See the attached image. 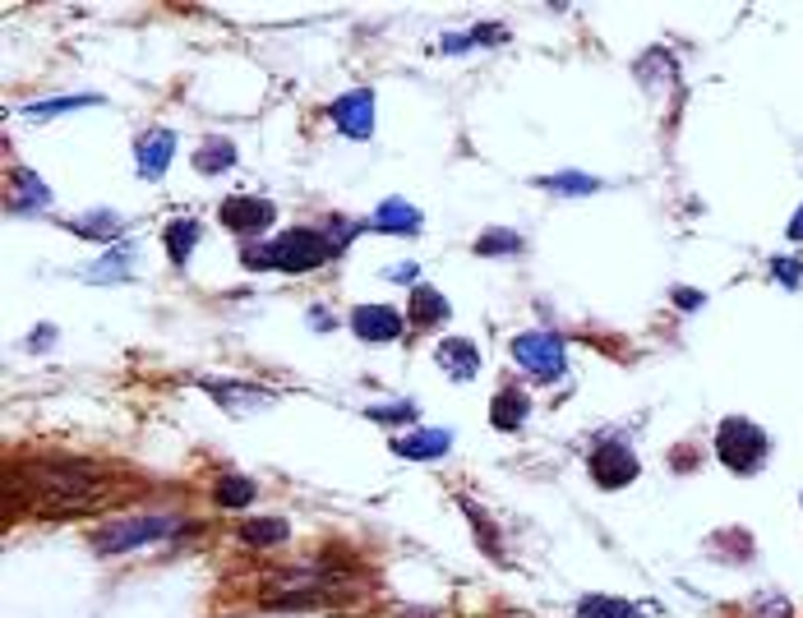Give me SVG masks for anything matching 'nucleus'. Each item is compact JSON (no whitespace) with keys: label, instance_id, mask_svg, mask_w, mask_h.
<instances>
[{"label":"nucleus","instance_id":"nucleus-1","mask_svg":"<svg viewBox=\"0 0 803 618\" xmlns=\"http://www.w3.org/2000/svg\"><path fill=\"white\" fill-rule=\"evenodd\" d=\"M120 494L125 485H116L107 466L84 457H33V462H14L5 476L10 512H33V517H84V512H102Z\"/></svg>","mask_w":803,"mask_h":618},{"label":"nucleus","instance_id":"nucleus-2","mask_svg":"<svg viewBox=\"0 0 803 618\" xmlns=\"http://www.w3.org/2000/svg\"><path fill=\"white\" fill-rule=\"evenodd\" d=\"M767 434L762 429H753L748 420H725L720 425V462L730 466V471H739V476H753L757 466L767 462Z\"/></svg>","mask_w":803,"mask_h":618},{"label":"nucleus","instance_id":"nucleus-3","mask_svg":"<svg viewBox=\"0 0 803 618\" xmlns=\"http://www.w3.org/2000/svg\"><path fill=\"white\" fill-rule=\"evenodd\" d=\"M176 531V517H125V522L107 526V531L97 535V549L102 554H125V549L134 545H148V540H157V535Z\"/></svg>","mask_w":803,"mask_h":618},{"label":"nucleus","instance_id":"nucleus-4","mask_svg":"<svg viewBox=\"0 0 803 618\" xmlns=\"http://www.w3.org/2000/svg\"><path fill=\"white\" fill-rule=\"evenodd\" d=\"M591 476H596V485L619 489L637 476V457L624 448V443H605V448L591 457Z\"/></svg>","mask_w":803,"mask_h":618},{"label":"nucleus","instance_id":"nucleus-5","mask_svg":"<svg viewBox=\"0 0 803 618\" xmlns=\"http://www.w3.org/2000/svg\"><path fill=\"white\" fill-rule=\"evenodd\" d=\"M222 226H231V231H264V226H273V203L236 194V199L222 203Z\"/></svg>","mask_w":803,"mask_h":618},{"label":"nucleus","instance_id":"nucleus-6","mask_svg":"<svg viewBox=\"0 0 803 618\" xmlns=\"http://www.w3.org/2000/svg\"><path fill=\"white\" fill-rule=\"evenodd\" d=\"M356 333L360 337H370V342H388V337H397V328H402V319H397L393 309H379V305H370V309H356Z\"/></svg>","mask_w":803,"mask_h":618},{"label":"nucleus","instance_id":"nucleus-7","mask_svg":"<svg viewBox=\"0 0 803 618\" xmlns=\"http://www.w3.org/2000/svg\"><path fill=\"white\" fill-rule=\"evenodd\" d=\"M444 319H448V300L439 291H430V286H416L407 305V323L425 328V323H444Z\"/></svg>","mask_w":803,"mask_h":618},{"label":"nucleus","instance_id":"nucleus-8","mask_svg":"<svg viewBox=\"0 0 803 618\" xmlns=\"http://www.w3.org/2000/svg\"><path fill=\"white\" fill-rule=\"evenodd\" d=\"M291 535V526L282 522V517H268V522H245L240 526V540L245 545H254V549H273V545H282Z\"/></svg>","mask_w":803,"mask_h":618},{"label":"nucleus","instance_id":"nucleus-9","mask_svg":"<svg viewBox=\"0 0 803 618\" xmlns=\"http://www.w3.org/2000/svg\"><path fill=\"white\" fill-rule=\"evenodd\" d=\"M217 503H222V508H245V503H254V480L222 476L217 480Z\"/></svg>","mask_w":803,"mask_h":618},{"label":"nucleus","instance_id":"nucleus-10","mask_svg":"<svg viewBox=\"0 0 803 618\" xmlns=\"http://www.w3.org/2000/svg\"><path fill=\"white\" fill-rule=\"evenodd\" d=\"M194 240H199V226H194V222L171 226V231H167V250H171V259H176V263L190 259V245H194Z\"/></svg>","mask_w":803,"mask_h":618},{"label":"nucleus","instance_id":"nucleus-11","mask_svg":"<svg viewBox=\"0 0 803 618\" xmlns=\"http://www.w3.org/2000/svg\"><path fill=\"white\" fill-rule=\"evenodd\" d=\"M231 162H236V153H231V143H227V139H222V148H199V153H194V167H199V171L231 167Z\"/></svg>","mask_w":803,"mask_h":618},{"label":"nucleus","instance_id":"nucleus-12","mask_svg":"<svg viewBox=\"0 0 803 618\" xmlns=\"http://www.w3.org/2000/svg\"><path fill=\"white\" fill-rule=\"evenodd\" d=\"M522 240L513 236V231H490V236L476 240V254H494V250H517Z\"/></svg>","mask_w":803,"mask_h":618},{"label":"nucleus","instance_id":"nucleus-13","mask_svg":"<svg viewBox=\"0 0 803 618\" xmlns=\"http://www.w3.org/2000/svg\"><path fill=\"white\" fill-rule=\"evenodd\" d=\"M582 614H596V618H628V605H610V600H591V605H582Z\"/></svg>","mask_w":803,"mask_h":618},{"label":"nucleus","instance_id":"nucleus-14","mask_svg":"<svg viewBox=\"0 0 803 618\" xmlns=\"http://www.w3.org/2000/svg\"><path fill=\"white\" fill-rule=\"evenodd\" d=\"M554 190H596V180H582V176H559V180H545Z\"/></svg>","mask_w":803,"mask_h":618},{"label":"nucleus","instance_id":"nucleus-15","mask_svg":"<svg viewBox=\"0 0 803 618\" xmlns=\"http://www.w3.org/2000/svg\"><path fill=\"white\" fill-rule=\"evenodd\" d=\"M794 217H799V222L790 226V236H794V240H803V208H799V213H794Z\"/></svg>","mask_w":803,"mask_h":618}]
</instances>
